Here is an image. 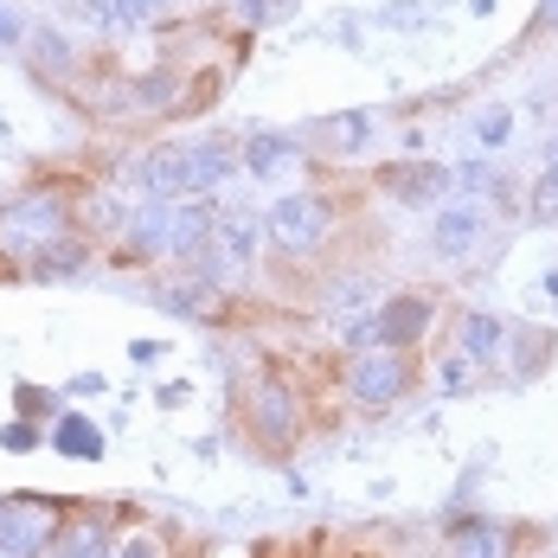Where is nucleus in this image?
I'll return each mask as SVG.
<instances>
[{
    "mask_svg": "<svg viewBox=\"0 0 558 558\" xmlns=\"http://www.w3.org/2000/svg\"><path fill=\"white\" fill-rule=\"evenodd\" d=\"M424 315H430L424 302H398V308L386 315V328H391L386 340H417V328H424Z\"/></svg>",
    "mask_w": 558,
    "mask_h": 558,
    "instance_id": "obj_10",
    "label": "nucleus"
},
{
    "mask_svg": "<svg viewBox=\"0 0 558 558\" xmlns=\"http://www.w3.org/2000/svg\"><path fill=\"white\" fill-rule=\"evenodd\" d=\"M398 386H404V366H398V360H366V366H353V391H360L366 404H386Z\"/></svg>",
    "mask_w": 558,
    "mask_h": 558,
    "instance_id": "obj_4",
    "label": "nucleus"
},
{
    "mask_svg": "<svg viewBox=\"0 0 558 558\" xmlns=\"http://www.w3.org/2000/svg\"><path fill=\"white\" fill-rule=\"evenodd\" d=\"M64 449H71V456H90V430H84V424H64Z\"/></svg>",
    "mask_w": 558,
    "mask_h": 558,
    "instance_id": "obj_12",
    "label": "nucleus"
},
{
    "mask_svg": "<svg viewBox=\"0 0 558 558\" xmlns=\"http://www.w3.org/2000/svg\"><path fill=\"white\" fill-rule=\"evenodd\" d=\"M539 219H558V161L546 173V186H539Z\"/></svg>",
    "mask_w": 558,
    "mask_h": 558,
    "instance_id": "obj_11",
    "label": "nucleus"
},
{
    "mask_svg": "<svg viewBox=\"0 0 558 558\" xmlns=\"http://www.w3.org/2000/svg\"><path fill=\"white\" fill-rule=\"evenodd\" d=\"M0 39H20V20L13 13H0Z\"/></svg>",
    "mask_w": 558,
    "mask_h": 558,
    "instance_id": "obj_14",
    "label": "nucleus"
},
{
    "mask_svg": "<svg viewBox=\"0 0 558 558\" xmlns=\"http://www.w3.org/2000/svg\"><path fill=\"white\" fill-rule=\"evenodd\" d=\"M553 20H558V0H553Z\"/></svg>",
    "mask_w": 558,
    "mask_h": 558,
    "instance_id": "obj_15",
    "label": "nucleus"
},
{
    "mask_svg": "<svg viewBox=\"0 0 558 558\" xmlns=\"http://www.w3.org/2000/svg\"><path fill=\"white\" fill-rule=\"evenodd\" d=\"M58 558H110V539H104V526H77V533L58 546Z\"/></svg>",
    "mask_w": 558,
    "mask_h": 558,
    "instance_id": "obj_9",
    "label": "nucleus"
},
{
    "mask_svg": "<svg viewBox=\"0 0 558 558\" xmlns=\"http://www.w3.org/2000/svg\"><path fill=\"white\" fill-rule=\"evenodd\" d=\"M456 558H507V539L495 526H469V533L456 539Z\"/></svg>",
    "mask_w": 558,
    "mask_h": 558,
    "instance_id": "obj_8",
    "label": "nucleus"
},
{
    "mask_svg": "<svg viewBox=\"0 0 558 558\" xmlns=\"http://www.w3.org/2000/svg\"><path fill=\"white\" fill-rule=\"evenodd\" d=\"M225 180V148H168L142 161V186L148 193H180V186H213Z\"/></svg>",
    "mask_w": 558,
    "mask_h": 558,
    "instance_id": "obj_1",
    "label": "nucleus"
},
{
    "mask_svg": "<svg viewBox=\"0 0 558 558\" xmlns=\"http://www.w3.org/2000/svg\"><path fill=\"white\" fill-rule=\"evenodd\" d=\"M122 558H155V546H148V539H129V546H122Z\"/></svg>",
    "mask_w": 558,
    "mask_h": 558,
    "instance_id": "obj_13",
    "label": "nucleus"
},
{
    "mask_svg": "<svg viewBox=\"0 0 558 558\" xmlns=\"http://www.w3.org/2000/svg\"><path fill=\"white\" fill-rule=\"evenodd\" d=\"M328 231V206L308 193V199H282L277 206V244L282 251H315Z\"/></svg>",
    "mask_w": 558,
    "mask_h": 558,
    "instance_id": "obj_3",
    "label": "nucleus"
},
{
    "mask_svg": "<svg viewBox=\"0 0 558 558\" xmlns=\"http://www.w3.org/2000/svg\"><path fill=\"white\" fill-rule=\"evenodd\" d=\"M161 0H84V20H97V26H135V20H148Z\"/></svg>",
    "mask_w": 558,
    "mask_h": 558,
    "instance_id": "obj_5",
    "label": "nucleus"
},
{
    "mask_svg": "<svg viewBox=\"0 0 558 558\" xmlns=\"http://www.w3.org/2000/svg\"><path fill=\"white\" fill-rule=\"evenodd\" d=\"M46 539H52V507L39 501L0 507V558H33Z\"/></svg>",
    "mask_w": 558,
    "mask_h": 558,
    "instance_id": "obj_2",
    "label": "nucleus"
},
{
    "mask_svg": "<svg viewBox=\"0 0 558 558\" xmlns=\"http://www.w3.org/2000/svg\"><path fill=\"white\" fill-rule=\"evenodd\" d=\"M475 238H482V213H449L437 251H444V257H469V251H475Z\"/></svg>",
    "mask_w": 558,
    "mask_h": 558,
    "instance_id": "obj_7",
    "label": "nucleus"
},
{
    "mask_svg": "<svg viewBox=\"0 0 558 558\" xmlns=\"http://www.w3.org/2000/svg\"><path fill=\"white\" fill-rule=\"evenodd\" d=\"M386 180H391L398 199H430V193H444L449 186V173H437V168H391Z\"/></svg>",
    "mask_w": 558,
    "mask_h": 558,
    "instance_id": "obj_6",
    "label": "nucleus"
}]
</instances>
